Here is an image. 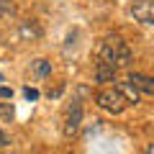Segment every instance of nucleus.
Listing matches in <instances>:
<instances>
[{
	"mask_svg": "<svg viewBox=\"0 0 154 154\" xmlns=\"http://www.w3.org/2000/svg\"><path fill=\"white\" fill-rule=\"evenodd\" d=\"M33 72H36L38 77H46L51 72V62H46V59H36L33 62Z\"/></svg>",
	"mask_w": 154,
	"mask_h": 154,
	"instance_id": "9",
	"label": "nucleus"
},
{
	"mask_svg": "<svg viewBox=\"0 0 154 154\" xmlns=\"http://www.w3.org/2000/svg\"><path fill=\"white\" fill-rule=\"evenodd\" d=\"M0 80H3V75H0Z\"/></svg>",
	"mask_w": 154,
	"mask_h": 154,
	"instance_id": "15",
	"label": "nucleus"
},
{
	"mask_svg": "<svg viewBox=\"0 0 154 154\" xmlns=\"http://www.w3.org/2000/svg\"><path fill=\"white\" fill-rule=\"evenodd\" d=\"M131 16L136 18L139 23L154 26V0H134V5H131Z\"/></svg>",
	"mask_w": 154,
	"mask_h": 154,
	"instance_id": "3",
	"label": "nucleus"
},
{
	"mask_svg": "<svg viewBox=\"0 0 154 154\" xmlns=\"http://www.w3.org/2000/svg\"><path fill=\"white\" fill-rule=\"evenodd\" d=\"M141 154H154V144H149V146H146V149H144V152H141Z\"/></svg>",
	"mask_w": 154,
	"mask_h": 154,
	"instance_id": "14",
	"label": "nucleus"
},
{
	"mask_svg": "<svg viewBox=\"0 0 154 154\" xmlns=\"http://www.w3.org/2000/svg\"><path fill=\"white\" fill-rule=\"evenodd\" d=\"M23 95H26L28 100H36V98H38V90H33V88H23Z\"/></svg>",
	"mask_w": 154,
	"mask_h": 154,
	"instance_id": "11",
	"label": "nucleus"
},
{
	"mask_svg": "<svg viewBox=\"0 0 154 154\" xmlns=\"http://www.w3.org/2000/svg\"><path fill=\"white\" fill-rule=\"evenodd\" d=\"M67 154H72V152H67Z\"/></svg>",
	"mask_w": 154,
	"mask_h": 154,
	"instance_id": "16",
	"label": "nucleus"
},
{
	"mask_svg": "<svg viewBox=\"0 0 154 154\" xmlns=\"http://www.w3.org/2000/svg\"><path fill=\"white\" fill-rule=\"evenodd\" d=\"M13 116H16V108L11 103H0V121H13Z\"/></svg>",
	"mask_w": 154,
	"mask_h": 154,
	"instance_id": "10",
	"label": "nucleus"
},
{
	"mask_svg": "<svg viewBox=\"0 0 154 154\" xmlns=\"http://www.w3.org/2000/svg\"><path fill=\"white\" fill-rule=\"evenodd\" d=\"M95 80L98 82H116V67L105 64V62H98L95 64Z\"/></svg>",
	"mask_w": 154,
	"mask_h": 154,
	"instance_id": "7",
	"label": "nucleus"
},
{
	"mask_svg": "<svg viewBox=\"0 0 154 154\" xmlns=\"http://www.w3.org/2000/svg\"><path fill=\"white\" fill-rule=\"evenodd\" d=\"M116 88H118V90H121V93H123V98H126L128 103H139V90L134 88V85L128 82V80H126V82H118V85H116Z\"/></svg>",
	"mask_w": 154,
	"mask_h": 154,
	"instance_id": "8",
	"label": "nucleus"
},
{
	"mask_svg": "<svg viewBox=\"0 0 154 154\" xmlns=\"http://www.w3.org/2000/svg\"><path fill=\"white\" fill-rule=\"evenodd\" d=\"M80 126H82V105L72 103L69 110H67V123H64V136H75L77 131H80Z\"/></svg>",
	"mask_w": 154,
	"mask_h": 154,
	"instance_id": "4",
	"label": "nucleus"
},
{
	"mask_svg": "<svg viewBox=\"0 0 154 154\" xmlns=\"http://www.w3.org/2000/svg\"><path fill=\"white\" fill-rule=\"evenodd\" d=\"M128 82L139 90V93H146V95H154V77L149 75H139V72H131L128 75Z\"/></svg>",
	"mask_w": 154,
	"mask_h": 154,
	"instance_id": "6",
	"label": "nucleus"
},
{
	"mask_svg": "<svg viewBox=\"0 0 154 154\" xmlns=\"http://www.w3.org/2000/svg\"><path fill=\"white\" fill-rule=\"evenodd\" d=\"M105 44L110 46V51H113V57H116V67H128L134 62V54H131V49H128V44L118 36V33L105 36Z\"/></svg>",
	"mask_w": 154,
	"mask_h": 154,
	"instance_id": "2",
	"label": "nucleus"
},
{
	"mask_svg": "<svg viewBox=\"0 0 154 154\" xmlns=\"http://www.w3.org/2000/svg\"><path fill=\"white\" fill-rule=\"evenodd\" d=\"M95 103L100 105L103 110H108V113H123V110L128 108V100L123 98V93L118 88H108V90H100L98 95H95Z\"/></svg>",
	"mask_w": 154,
	"mask_h": 154,
	"instance_id": "1",
	"label": "nucleus"
},
{
	"mask_svg": "<svg viewBox=\"0 0 154 154\" xmlns=\"http://www.w3.org/2000/svg\"><path fill=\"white\" fill-rule=\"evenodd\" d=\"M0 98H8V100H11L13 98V90L11 88H0Z\"/></svg>",
	"mask_w": 154,
	"mask_h": 154,
	"instance_id": "13",
	"label": "nucleus"
},
{
	"mask_svg": "<svg viewBox=\"0 0 154 154\" xmlns=\"http://www.w3.org/2000/svg\"><path fill=\"white\" fill-rule=\"evenodd\" d=\"M0 146H11V136H8L3 128H0Z\"/></svg>",
	"mask_w": 154,
	"mask_h": 154,
	"instance_id": "12",
	"label": "nucleus"
},
{
	"mask_svg": "<svg viewBox=\"0 0 154 154\" xmlns=\"http://www.w3.org/2000/svg\"><path fill=\"white\" fill-rule=\"evenodd\" d=\"M18 36H21L23 41H36V38L44 36V28L38 26V21H33V18H23V21L18 23Z\"/></svg>",
	"mask_w": 154,
	"mask_h": 154,
	"instance_id": "5",
	"label": "nucleus"
}]
</instances>
